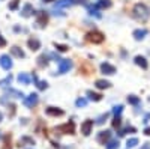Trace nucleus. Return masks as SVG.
Masks as SVG:
<instances>
[{
  "instance_id": "f8f14e48",
  "label": "nucleus",
  "mask_w": 150,
  "mask_h": 149,
  "mask_svg": "<svg viewBox=\"0 0 150 149\" xmlns=\"http://www.w3.org/2000/svg\"><path fill=\"white\" fill-rule=\"evenodd\" d=\"M75 3H77V0H57L56 8H69V6H72Z\"/></svg>"
},
{
  "instance_id": "aec40b11",
  "label": "nucleus",
  "mask_w": 150,
  "mask_h": 149,
  "mask_svg": "<svg viewBox=\"0 0 150 149\" xmlns=\"http://www.w3.org/2000/svg\"><path fill=\"white\" fill-rule=\"evenodd\" d=\"M48 54H41L39 57H38V65H39L41 68H45L48 65Z\"/></svg>"
},
{
  "instance_id": "e433bc0d",
  "label": "nucleus",
  "mask_w": 150,
  "mask_h": 149,
  "mask_svg": "<svg viewBox=\"0 0 150 149\" xmlns=\"http://www.w3.org/2000/svg\"><path fill=\"white\" fill-rule=\"evenodd\" d=\"M56 48L59 50V51H68V45H62V44H56Z\"/></svg>"
},
{
  "instance_id": "473e14b6",
  "label": "nucleus",
  "mask_w": 150,
  "mask_h": 149,
  "mask_svg": "<svg viewBox=\"0 0 150 149\" xmlns=\"http://www.w3.org/2000/svg\"><path fill=\"white\" fill-rule=\"evenodd\" d=\"M2 149H12L11 148V135H6L5 137V146Z\"/></svg>"
},
{
  "instance_id": "a19ab883",
  "label": "nucleus",
  "mask_w": 150,
  "mask_h": 149,
  "mask_svg": "<svg viewBox=\"0 0 150 149\" xmlns=\"http://www.w3.org/2000/svg\"><path fill=\"white\" fill-rule=\"evenodd\" d=\"M42 2H45V3H50V2H53V0H42Z\"/></svg>"
},
{
  "instance_id": "ddd939ff",
  "label": "nucleus",
  "mask_w": 150,
  "mask_h": 149,
  "mask_svg": "<svg viewBox=\"0 0 150 149\" xmlns=\"http://www.w3.org/2000/svg\"><path fill=\"white\" fill-rule=\"evenodd\" d=\"M45 113L48 116H63V110H60V108H56V107H48L45 110Z\"/></svg>"
},
{
  "instance_id": "79ce46f5",
  "label": "nucleus",
  "mask_w": 150,
  "mask_h": 149,
  "mask_svg": "<svg viewBox=\"0 0 150 149\" xmlns=\"http://www.w3.org/2000/svg\"><path fill=\"white\" fill-rule=\"evenodd\" d=\"M2 118H3V115H2V113H0V120H2Z\"/></svg>"
},
{
  "instance_id": "f704fd0d",
  "label": "nucleus",
  "mask_w": 150,
  "mask_h": 149,
  "mask_svg": "<svg viewBox=\"0 0 150 149\" xmlns=\"http://www.w3.org/2000/svg\"><path fill=\"white\" fill-rule=\"evenodd\" d=\"M21 143H30V145H35V140L30 139V137H23V139L20 140V145H21Z\"/></svg>"
},
{
  "instance_id": "39448f33",
  "label": "nucleus",
  "mask_w": 150,
  "mask_h": 149,
  "mask_svg": "<svg viewBox=\"0 0 150 149\" xmlns=\"http://www.w3.org/2000/svg\"><path fill=\"white\" fill-rule=\"evenodd\" d=\"M71 68H72V60H69V59H60V62H59V72L60 74L69 72Z\"/></svg>"
},
{
  "instance_id": "9b49d317",
  "label": "nucleus",
  "mask_w": 150,
  "mask_h": 149,
  "mask_svg": "<svg viewBox=\"0 0 150 149\" xmlns=\"http://www.w3.org/2000/svg\"><path fill=\"white\" fill-rule=\"evenodd\" d=\"M27 45H29V48L32 50V51H36V50L41 48V41L36 39V38H30V39L27 41Z\"/></svg>"
},
{
  "instance_id": "c756f323",
  "label": "nucleus",
  "mask_w": 150,
  "mask_h": 149,
  "mask_svg": "<svg viewBox=\"0 0 150 149\" xmlns=\"http://www.w3.org/2000/svg\"><path fill=\"white\" fill-rule=\"evenodd\" d=\"M122 111H123V106H120V104L112 107V113H114V116H120Z\"/></svg>"
},
{
  "instance_id": "bb28decb",
  "label": "nucleus",
  "mask_w": 150,
  "mask_h": 149,
  "mask_svg": "<svg viewBox=\"0 0 150 149\" xmlns=\"http://www.w3.org/2000/svg\"><path fill=\"white\" fill-rule=\"evenodd\" d=\"M128 103L132 104V106H138V104H140V98L135 96V95H129V96H128Z\"/></svg>"
},
{
  "instance_id": "20e7f679",
  "label": "nucleus",
  "mask_w": 150,
  "mask_h": 149,
  "mask_svg": "<svg viewBox=\"0 0 150 149\" xmlns=\"http://www.w3.org/2000/svg\"><path fill=\"white\" fill-rule=\"evenodd\" d=\"M57 131L63 133V134H75V123L71 120V122H66L63 125L57 127Z\"/></svg>"
},
{
  "instance_id": "423d86ee",
  "label": "nucleus",
  "mask_w": 150,
  "mask_h": 149,
  "mask_svg": "<svg viewBox=\"0 0 150 149\" xmlns=\"http://www.w3.org/2000/svg\"><path fill=\"white\" fill-rule=\"evenodd\" d=\"M0 66H2L5 71H9L14 63H12V59L9 57V54H2L0 56Z\"/></svg>"
},
{
  "instance_id": "1a4fd4ad",
  "label": "nucleus",
  "mask_w": 150,
  "mask_h": 149,
  "mask_svg": "<svg viewBox=\"0 0 150 149\" xmlns=\"http://www.w3.org/2000/svg\"><path fill=\"white\" fill-rule=\"evenodd\" d=\"M101 71H102V74H107V76H112V74L116 72V68L112 66L111 63H108V62H104V63L101 65Z\"/></svg>"
},
{
  "instance_id": "b1692460",
  "label": "nucleus",
  "mask_w": 150,
  "mask_h": 149,
  "mask_svg": "<svg viewBox=\"0 0 150 149\" xmlns=\"http://www.w3.org/2000/svg\"><path fill=\"white\" fill-rule=\"evenodd\" d=\"M11 83H12V76L9 74L8 77H5L3 80H0V88H5V89H6V88H8V86H9Z\"/></svg>"
},
{
  "instance_id": "c85d7f7f",
  "label": "nucleus",
  "mask_w": 150,
  "mask_h": 149,
  "mask_svg": "<svg viewBox=\"0 0 150 149\" xmlns=\"http://www.w3.org/2000/svg\"><path fill=\"white\" fill-rule=\"evenodd\" d=\"M96 6L98 8H110L111 6V2H110V0H99Z\"/></svg>"
},
{
  "instance_id": "7ed1b4c3",
  "label": "nucleus",
  "mask_w": 150,
  "mask_h": 149,
  "mask_svg": "<svg viewBox=\"0 0 150 149\" xmlns=\"http://www.w3.org/2000/svg\"><path fill=\"white\" fill-rule=\"evenodd\" d=\"M23 103H24V106H26V107L33 108L35 106H38V103H39V96H38L36 93H30L29 96H26V98L23 99Z\"/></svg>"
},
{
  "instance_id": "9d476101",
  "label": "nucleus",
  "mask_w": 150,
  "mask_h": 149,
  "mask_svg": "<svg viewBox=\"0 0 150 149\" xmlns=\"http://www.w3.org/2000/svg\"><path fill=\"white\" fill-rule=\"evenodd\" d=\"M47 21H48L47 12H44V11H39V12H38V24H39V27H45Z\"/></svg>"
},
{
  "instance_id": "f3484780",
  "label": "nucleus",
  "mask_w": 150,
  "mask_h": 149,
  "mask_svg": "<svg viewBox=\"0 0 150 149\" xmlns=\"http://www.w3.org/2000/svg\"><path fill=\"white\" fill-rule=\"evenodd\" d=\"M17 80H18L20 83H23V84H30V81H32V77L29 76V74H26V72H21L20 76L17 77Z\"/></svg>"
},
{
  "instance_id": "4c0bfd02",
  "label": "nucleus",
  "mask_w": 150,
  "mask_h": 149,
  "mask_svg": "<svg viewBox=\"0 0 150 149\" xmlns=\"http://www.w3.org/2000/svg\"><path fill=\"white\" fill-rule=\"evenodd\" d=\"M6 45V41L2 38V35H0V47H5Z\"/></svg>"
},
{
  "instance_id": "393cba45",
  "label": "nucleus",
  "mask_w": 150,
  "mask_h": 149,
  "mask_svg": "<svg viewBox=\"0 0 150 149\" xmlns=\"http://www.w3.org/2000/svg\"><path fill=\"white\" fill-rule=\"evenodd\" d=\"M119 146H120V143H119L117 139L108 140V142H107V149H119Z\"/></svg>"
},
{
  "instance_id": "0eeeda50",
  "label": "nucleus",
  "mask_w": 150,
  "mask_h": 149,
  "mask_svg": "<svg viewBox=\"0 0 150 149\" xmlns=\"http://www.w3.org/2000/svg\"><path fill=\"white\" fill-rule=\"evenodd\" d=\"M92 128H93V120H90V119H87L81 123V133L84 135H89L92 133Z\"/></svg>"
},
{
  "instance_id": "2eb2a0df",
  "label": "nucleus",
  "mask_w": 150,
  "mask_h": 149,
  "mask_svg": "<svg viewBox=\"0 0 150 149\" xmlns=\"http://www.w3.org/2000/svg\"><path fill=\"white\" fill-rule=\"evenodd\" d=\"M134 38L137 39V41H141V39H144L146 38V35H147V30L146 29H137V30H134Z\"/></svg>"
},
{
  "instance_id": "4be33fe9",
  "label": "nucleus",
  "mask_w": 150,
  "mask_h": 149,
  "mask_svg": "<svg viewBox=\"0 0 150 149\" xmlns=\"http://www.w3.org/2000/svg\"><path fill=\"white\" fill-rule=\"evenodd\" d=\"M87 11H89L90 15H95L96 18H101V14H99V11H98V6H96V5H89V6H87Z\"/></svg>"
},
{
  "instance_id": "ea45409f",
  "label": "nucleus",
  "mask_w": 150,
  "mask_h": 149,
  "mask_svg": "<svg viewBox=\"0 0 150 149\" xmlns=\"http://www.w3.org/2000/svg\"><path fill=\"white\" fill-rule=\"evenodd\" d=\"M144 134H146V135H150V128H146V130H144Z\"/></svg>"
},
{
  "instance_id": "f03ea898",
  "label": "nucleus",
  "mask_w": 150,
  "mask_h": 149,
  "mask_svg": "<svg viewBox=\"0 0 150 149\" xmlns=\"http://www.w3.org/2000/svg\"><path fill=\"white\" fill-rule=\"evenodd\" d=\"M104 39H105L104 33L98 32V30H93L90 33H87V41H90L93 44H101V42H104Z\"/></svg>"
},
{
  "instance_id": "6ab92c4d",
  "label": "nucleus",
  "mask_w": 150,
  "mask_h": 149,
  "mask_svg": "<svg viewBox=\"0 0 150 149\" xmlns=\"http://www.w3.org/2000/svg\"><path fill=\"white\" fill-rule=\"evenodd\" d=\"M11 53L14 54L15 57H20V59H24V57H26V54H24V51H23L20 47H12V48H11Z\"/></svg>"
},
{
  "instance_id": "6e6552de",
  "label": "nucleus",
  "mask_w": 150,
  "mask_h": 149,
  "mask_svg": "<svg viewBox=\"0 0 150 149\" xmlns=\"http://www.w3.org/2000/svg\"><path fill=\"white\" fill-rule=\"evenodd\" d=\"M110 137H111V131H99L96 140L99 143H102V145H107V142L110 140Z\"/></svg>"
},
{
  "instance_id": "58836bf2",
  "label": "nucleus",
  "mask_w": 150,
  "mask_h": 149,
  "mask_svg": "<svg viewBox=\"0 0 150 149\" xmlns=\"http://www.w3.org/2000/svg\"><path fill=\"white\" fill-rule=\"evenodd\" d=\"M140 149H150V143H144Z\"/></svg>"
},
{
  "instance_id": "72a5a7b5",
  "label": "nucleus",
  "mask_w": 150,
  "mask_h": 149,
  "mask_svg": "<svg viewBox=\"0 0 150 149\" xmlns=\"http://www.w3.org/2000/svg\"><path fill=\"white\" fill-rule=\"evenodd\" d=\"M18 3H20V0H12V2L9 3V9L11 11H15L18 8Z\"/></svg>"
},
{
  "instance_id": "5701e85b",
  "label": "nucleus",
  "mask_w": 150,
  "mask_h": 149,
  "mask_svg": "<svg viewBox=\"0 0 150 149\" xmlns=\"http://www.w3.org/2000/svg\"><path fill=\"white\" fill-rule=\"evenodd\" d=\"M87 96H89L92 101H101V99H102V95L101 93H96L93 91H87Z\"/></svg>"
},
{
  "instance_id": "412c9836",
  "label": "nucleus",
  "mask_w": 150,
  "mask_h": 149,
  "mask_svg": "<svg viewBox=\"0 0 150 149\" xmlns=\"http://www.w3.org/2000/svg\"><path fill=\"white\" fill-rule=\"evenodd\" d=\"M95 86H96L98 89H108L110 86H111V83H110V81H107V80H96Z\"/></svg>"
},
{
  "instance_id": "a878e982",
  "label": "nucleus",
  "mask_w": 150,
  "mask_h": 149,
  "mask_svg": "<svg viewBox=\"0 0 150 149\" xmlns=\"http://www.w3.org/2000/svg\"><path fill=\"white\" fill-rule=\"evenodd\" d=\"M33 80L36 81V86H38V89H41V91L47 89V86H48V83H47V81H39V80H38V77H36V76H33Z\"/></svg>"
},
{
  "instance_id": "cd10ccee",
  "label": "nucleus",
  "mask_w": 150,
  "mask_h": 149,
  "mask_svg": "<svg viewBox=\"0 0 150 149\" xmlns=\"http://www.w3.org/2000/svg\"><path fill=\"white\" fill-rule=\"evenodd\" d=\"M137 145H138V139L137 137H132V139H129L128 142H126V148L129 149V148H135Z\"/></svg>"
},
{
  "instance_id": "7c9ffc66",
  "label": "nucleus",
  "mask_w": 150,
  "mask_h": 149,
  "mask_svg": "<svg viewBox=\"0 0 150 149\" xmlns=\"http://www.w3.org/2000/svg\"><path fill=\"white\" fill-rule=\"evenodd\" d=\"M107 119H108V113H104V115H101V116L96 119V123H98V125H102Z\"/></svg>"
},
{
  "instance_id": "a211bd4d",
  "label": "nucleus",
  "mask_w": 150,
  "mask_h": 149,
  "mask_svg": "<svg viewBox=\"0 0 150 149\" xmlns=\"http://www.w3.org/2000/svg\"><path fill=\"white\" fill-rule=\"evenodd\" d=\"M5 96H12V98H21V96H24V93H23L21 91H15V89H9V91H6Z\"/></svg>"
},
{
  "instance_id": "c9c22d12",
  "label": "nucleus",
  "mask_w": 150,
  "mask_h": 149,
  "mask_svg": "<svg viewBox=\"0 0 150 149\" xmlns=\"http://www.w3.org/2000/svg\"><path fill=\"white\" fill-rule=\"evenodd\" d=\"M120 123H122V119H120V116H116V119L112 120V127H114V128H117V127H120Z\"/></svg>"
},
{
  "instance_id": "dca6fc26",
  "label": "nucleus",
  "mask_w": 150,
  "mask_h": 149,
  "mask_svg": "<svg viewBox=\"0 0 150 149\" xmlns=\"http://www.w3.org/2000/svg\"><path fill=\"white\" fill-rule=\"evenodd\" d=\"M134 60H135V63L138 65V66H141L143 69H147V68H149V62L146 60V57H143V56H137Z\"/></svg>"
},
{
  "instance_id": "4468645a",
  "label": "nucleus",
  "mask_w": 150,
  "mask_h": 149,
  "mask_svg": "<svg viewBox=\"0 0 150 149\" xmlns=\"http://www.w3.org/2000/svg\"><path fill=\"white\" fill-rule=\"evenodd\" d=\"M33 12H35V11H33V6H32L30 3H26V5L23 6V11H21V15L27 18V17H30V15L33 14Z\"/></svg>"
},
{
  "instance_id": "f257e3e1",
  "label": "nucleus",
  "mask_w": 150,
  "mask_h": 149,
  "mask_svg": "<svg viewBox=\"0 0 150 149\" xmlns=\"http://www.w3.org/2000/svg\"><path fill=\"white\" fill-rule=\"evenodd\" d=\"M132 15L135 20H138V21H147L150 18V8L144 3H137L132 9Z\"/></svg>"
},
{
  "instance_id": "2f4dec72",
  "label": "nucleus",
  "mask_w": 150,
  "mask_h": 149,
  "mask_svg": "<svg viewBox=\"0 0 150 149\" xmlns=\"http://www.w3.org/2000/svg\"><path fill=\"white\" fill-rule=\"evenodd\" d=\"M75 106H77V107H86V106H87V99H84V98H78L77 101H75Z\"/></svg>"
}]
</instances>
